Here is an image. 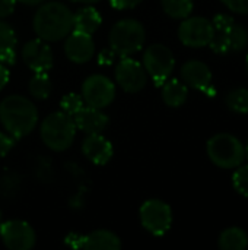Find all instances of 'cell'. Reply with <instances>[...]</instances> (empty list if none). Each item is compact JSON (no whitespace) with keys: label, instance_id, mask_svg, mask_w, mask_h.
I'll return each mask as SVG.
<instances>
[{"label":"cell","instance_id":"1","mask_svg":"<svg viewBox=\"0 0 248 250\" xmlns=\"http://www.w3.org/2000/svg\"><path fill=\"white\" fill-rule=\"evenodd\" d=\"M32 26L37 37L47 42H56L73 31V13L60 1L41 3L34 15Z\"/></svg>","mask_w":248,"mask_h":250},{"label":"cell","instance_id":"2","mask_svg":"<svg viewBox=\"0 0 248 250\" xmlns=\"http://www.w3.org/2000/svg\"><path fill=\"white\" fill-rule=\"evenodd\" d=\"M0 122L12 138L20 139L35 129L38 111L29 98L13 94L0 103Z\"/></svg>","mask_w":248,"mask_h":250},{"label":"cell","instance_id":"3","mask_svg":"<svg viewBox=\"0 0 248 250\" xmlns=\"http://www.w3.org/2000/svg\"><path fill=\"white\" fill-rule=\"evenodd\" d=\"M76 125L72 116L64 111H56L48 114L39 127L41 139L47 148L56 152L66 151L72 146L76 136Z\"/></svg>","mask_w":248,"mask_h":250},{"label":"cell","instance_id":"4","mask_svg":"<svg viewBox=\"0 0 248 250\" xmlns=\"http://www.w3.org/2000/svg\"><path fill=\"white\" fill-rule=\"evenodd\" d=\"M145 26L142 22L132 18H126L114 23L108 35L111 51L121 57H130L132 54L140 51L145 45Z\"/></svg>","mask_w":248,"mask_h":250},{"label":"cell","instance_id":"5","mask_svg":"<svg viewBox=\"0 0 248 250\" xmlns=\"http://www.w3.org/2000/svg\"><path fill=\"white\" fill-rule=\"evenodd\" d=\"M215 34L209 47L218 54H227L229 51H241L248 45V31L238 25L228 15H216L212 21Z\"/></svg>","mask_w":248,"mask_h":250},{"label":"cell","instance_id":"6","mask_svg":"<svg viewBox=\"0 0 248 250\" xmlns=\"http://www.w3.org/2000/svg\"><path fill=\"white\" fill-rule=\"evenodd\" d=\"M208 157L219 168H237L246 158L244 145L231 133H218L208 141Z\"/></svg>","mask_w":248,"mask_h":250},{"label":"cell","instance_id":"7","mask_svg":"<svg viewBox=\"0 0 248 250\" xmlns=\"http://www.w3.org/2000/svg\"><path fill=\"white\" fill-rule=\"evenodd\" d=\"M143 67L158 86L167 81L175 67V59L172 51L162 44H152L143 53Z\"/></svg>","mask_w":248,"mask_h":250},{"label":"cell","instance_id":"8","mask_svg":"<svg viewBox=\"0 0 248 250\" xmlns=\"http://www.w3.org/2000/svg\"><path fill=\"white\" fill-rule=\"evenodd\" d=\"M140 223L152 236H164L172 224V211L170 205L161 199H148L139 211Z\"/></svg>","mask_w":248,"mask_h":250},{"label":"cell","instance_id":"9","mask_svg":"<svg viewBox=\"0 0 248 250\" xmlns=\"http://www.w3.org/2000/svg\"><path fill=\"white\" fill-rule=\"evenodd\" d=\"M82 98L86 105L102 110L115 98V85L104 75H89L82 83Z\"/></svg>","mask_w":248,"mask_h":250},{"label":"cell","instance_id":"10","mask_svg":"<svg viewBox=\"0 0 248 250\" xmlns=\"http://www.w3.org/2000/svg\"><path fill=\"white\" fill-rule=\"evenodd\" d=\"M215 34V28L212 21L203 16H187L183 19L178 28L180 41L193 48L209 45Z\"/></svg>","mask_w":248,"mask_h":250},{"label":"cell","instance_id":"11","mask_svg":"<svg viewBox=\"0 0 248 250\" xmlns=\"http://www.w3.org/2000/svg\"><path fill=\"white\" fill-rule=\"evenodd\" d=\"M0 237L3 245L10 250H31L37 242L34 229L22 220L0 223Z\"/></svg>","mask_w":248,"mask_h":250},{"label":"cell","instance_id":"12","mask_svg":"<svg viewBox=\"0 0 248 250\" xmlns=\"http://www.w3.org/2000/svg\"><path fill=\"white\" fill-rule=\"evenodd\" d=\"M115 81L123 91L134 94L146 86L148 73L140 62L123 57L115 66Z\"/></svg>","mask_w":248,"mask_h":250},{"label":"cell","instance_id":"13","mask_svg":"<svg viewBox=\"0 0 248 250\" xmlns=\"http://www.w3.org/2000/svg\"><path fill=\"white\" fill-rule=\"evenodd\" d=\"M22 59L34 73L48 72L54 63L51 47L39 37L25 42L22 48Z\"/></svg>","mask_w":248,"mask_h":250},{"label":"cell","instance_id":"14","mask_svg":"<svg viewBox=\"0 0 248 250\" xmlns=\"http://www.w3.org/2000/svg\"><path fill=\"white\" fill-rule=\"evenodd\" d=\"M64 53L67 59L76 64L88 63L95 54V42L92 35L72 31L64 38Z\"/></svg>","mask_w":248,"mask_h":250},{"label":"cell","instance_id":"15","mask_svg":"<svg viewBox=\"0 0 248 250\" xmlns=\"http://www.w3.org/2000/svg\"><path fill=\"white\" fill-rule=\"evenodd\" d=\"M73 240H66L70 246L85 250H120L121 240L117 234L108 230H96L86 236H70Z\"/></svg>","mask_w":248,"mask_h":250},{"label":"cell","instance_id":"16","mask_svg":"<svg viewBox=\"0 0 248 250\" xmlns=\"http://www.w3.org/2000/svg\"><path fill=\"white\" fill-rule=\"evenodd\" d=\"M83 155L96 166L107 164L114 154L113 145L108 139H105L101 133H91L82 142Z\"/></svg>","mask_w":248,"mask_h":250},{"label":"cell","instance_id":"17","mask_svg":"<svg viewBox=\"0 0 248 250\" xmlns=\"http://www.w3.org/2000/svg\"><path fill=\"white\" fill-rule=\"evenodd\" d=\"M181 79L187 86L208 92L212 83V72L203 62L189 60L181 67Z\"/></svg>","mask_w":248,"mask_h":250},{"label":"cell","instance_id":"18","mask_svg":"<svg viewBox=\"0 0 248 250\" xmlns=\"http://www.w3.org/2000/svg\"><path fill=\"white\" fill-rule=\"evenodd\" d=\"M76 129L82 130L86 135L91 133H102L108 125V116L101 111V108H94L89 105H83L73 116Z\"/></svg>","mask_w":248,"mask_h":250},{"label":"cell","instance_id":"19","mask_svg":"<svg viewBox=\"0 0 248 250\" xmlns=\"http://www.w3.org/2000/svg\"><path fill=\"white\" fill-rule=\"evenodd\" d=\"M101 15L92 6H83L73 13V31L92 35L101 26Z\"/></svg>","mask_w":248,"mask_h":250},{"label":"cell","instance_id":"20","mask_svg":"<svg viewBox=\"0 0 248 250\" xmlns=\"http://www.w3.org/2000/svg\"><path fill=\"white\" fill-rule=\"evenodd\" d=\"M16 34L15 29L0 19V63L13 64L16 60Z\"/></svg>","mask_w":248,"mask_h":250},{"label":"cell","instance_id":"21","mask_svg":"<svg viewBox=\"0 0 248 250\" xmlns=\"http://www.w3.org/2000/svg\"><path fill=\"white\" fill-rule=\"evenodd\" d=\"M189 97V88L178 79H170L162 83V100L168 107H180Z\"/></svg>","mask_w":248,"mask_h":250},{"label":"cell","instance_id":"22","mask_svg":"<svg viewBox=\"0 0 248 250\" xmlns=\"http://www.w3.org/2000/svg\"><path fill=\"white\" fill-rule=\"evenodd\" d=\"M218 245L222 250H244L248 248L247 233L240 227H229L219 236Z\"/></svg>","mask_w":248,"mask_h":250},{"label":"cell","instance_id":"23","mask_svg":"<svg viewBox=\"0 0 248 250\" xmlns=\"http://www.w3.org/2000/svg\"><path fill=\"white\" fill-rule=\"evenodd\" d=\"M164 12L174 19H184L193 12V0H161Z\"/></svg>","mask_w":248,"mask_h":250},{"label":"cell","instance_id":"24","mask_svg":"<svg viewBox=\"0 0 248 250\" xmlns=\"http://www.w3.org/2000/svg\"><path fill=\"white\" fill-rule=\"evenodd\" d=\"M28 88H29V94L34 98H37V100L48 98V95L51 92V81H50L47 72L35 73L29 81Z\"/></svg>","mask_w":248,"mask_h":250},{"label":"cell","instance_id":"25","mask_svg":"<svg viewBox=\"0 0 248 250\" xmlns=\"http://www.w3.org/2000/svg\"><path fill=\"white\" fill-rule=\"evenodd\" d=\"M225 103L229 107V110H232L234 113L248 114V89L246 88L232 89L227 95Z\"/></svg>","mask_w":248,"mask_h":250},{"label":"cell","instance_id":"26","mask_svg":"<svg viewBox=\"0 0 248 250\" xmlns=\"http://www.w3.org/2000/svg\"><path fill=\"white\" fill-rule=\"evenodd\" d=\"M83 105H85V101H83L82 95L75 94V92L66 94V95L61 98V101H60L61 111H64L66 114H69V116H72V117H73Z\"/></svg>","mask_w":248,"mask_h":250},{"label":"cell","instance_id":"27","mask_svg":"<svg viewBox=\"0 0 248 250\" xmlns=\"http://www.w3.org/2000/svg\"><path fill=\"white\" fill-rule=\"evenodd\" d=\"M232 185L234 189L243 195V196H248V164L247 166H238L234 176H232Z\"/></svg>","mask_w":248,"mask_h":250},{"label":"cell","instance_id":"28","mask_svg":"<svg viewBox=\"0 0 248 250\" xmlns=\"http://www.w3.org/2000/svg\"><path fill=\"white\" fill-rule=\"evenodd\" d=\"M15 145V138H12L9 133L0 132V158L6 157Z\"/></svg>","mask_w":248,"mask_h":250},{"label":"cell","instance_id":"29","mask_svg":"<svg viewBox=\"0 0 248 250\" xmlns=\"http://www.w3.org/2000/svg\"><path fill=\"white\" fill-rule=\"evenodd\" d=\"M229 10L235 13H248V0H221Z\"/></svg>","mask_w":248,"mask_h":250},{"label":"cell","instance_id":"30","mask_svg":"<svg viewBox=\"0 0 248 250\" xmlns=\"http://www.w3.org/2000/svg\"><path fill=\"white\" fill-rule=\"evenodd\" d=\"M108 1L117 10H129L139 6L143 0H108Z\"/></svg>","mask_w":248,"mask_h":250},{"label":"cell","instance_id":"31","mask_svg":"<svg viewBox=\"0 0 248 250\" xmlns=\"http://www.w3.org/2000/svg\"><path fill=\"white\" fill-rule=\"evenodd\" d=\"M18 0H0V19L10 16L16 7Z\"/></svg>","mask_w":248,"mask_h":250},{"label":"cell","instance_id":"32","mask_svg":"<svg viewBox=\"0 0 248 250\" xmlns=\"http://www.w3.org/2000/svg\"><path fill=\"white\" fill-rule=\"evenodd\" d=\"M9 78H10V73H9V69L6 67V64L0 63V91L7 85L9 82Z\"/></svg>","mask_w":248,"mask_h":250},{"label":"cell","instance_id":"33","mask_svg":"<svg viewBox=\"0 0 248 250\" xmlns=\"http://www.w3.org/2000/svg\"><path fill=\"white\" fill-rule=\"evenodd\" d=\"M18 1H20V3H23V4H26V6H37V4L44 3L45 0H18Z\"/></svg>","mask_w":248,"mask_h":250},{"label":"cell","instance_id":"34","mask_svg":"<svg viewBox=\"0 0 248 250\" xmlns=\"http://www.w3.org/2000/svg\"><path fill=\"white\" fill-rule=\"evenodd\" d=\"M72 1H75V3H82V4H95V3H98V1H101V0H72Z\"/></svg>","mask_w":248,"mask_h":250},{"label":"cell","instance_id":"35","mask_svg":"<svg viewBox=\"0 0 248 250\" xmlns=\"http://www.w3.org/2000/svg\"><path fill=\"white\" fill-rule=\"evenodd\" d=\"M244 149H246V158H248V142H247V145H246V148H244Z\"/></svg>","mask_w":248,"mask_h":250},{"label":"cell","instance_id":"36","mask_svg":"<svg viewBox=\"0 0 248 250\" xmlns=\"http://www.w3.org/2000/svg\"><path fill=\"white\" fill-rule=\"evenodd\" d=\"M1 220H3V212H1V209H0V223H1Z\"/></svg>","mask_w":248,"mask_h":250},{"label":"cell","instance_id":"37","mask_svg":"<svg viewBox=\"0 0 248 250\" xmlns=\"http://www.w3.org/2000/svg\"><path fill=\"white\" fill-rule=\"evenodd\" d=\"M246 67H247V72H248V54H247V60H246Z\"/></svg>","mask_w":248,"mask_h":250}]
</instances>
